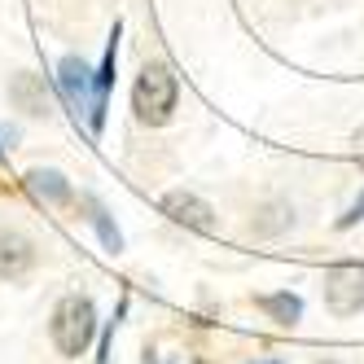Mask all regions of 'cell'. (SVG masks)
Instances as JSON below:
<instances>
[{
    "label": "cell",
    "mask_w": 364,
    "mask_h": 364,
    "mask_svg": "<svg viewBox=\"0 0 364 364\" xmlns=\"http://www.w3.org/2000/svg\"><path fill=\"white\" fill-rule=\"evenodd\" d=\"M92 338H97V311H92V303L80 299V294L62 299L58 311H53V343H58V351L62 355H84L92 347Z\"/></svg>",
    "instance_id": "1"
},
{
    "label": "cell",
    "mask_w": 364,
    "mask_h": 364,
    "mask_svg": "<svg viewBox=\"0 0 364 364\" xmlns=\"http://www.w3.org/2000/svg\"><path fill=\"white\" fill-rule=\"evenodd\" d=\"M176 75L167 66H145L136 75V88H132V106H136V119L141 123H167L171 110H176Z\"/></svg>",
    "instance_id": "2"
},
{
    "label": "cell",
    "mask_w": 364,
    "mask_h": 364,
    "mask_svg": "<svg viewBox=\"0 0 364 364\" xmlns=\"http://www.w3.org/2000/svg\"><path fill=\"white\" fill-rule=\"evenodd\" d=\"M325 303L333 316H351L364 307V268L360 264H338L325 272Z\"/></svg>",
    "instance_id": "3"
},
{
    "label": "cell",
    "mask_w": 364,
    "mask_h": 364,
    "mask_svg": "<svg viewBox=\"0 0 364 364\" xmlns=\"http://www.w3.org/2000/svg\"><path fill=\"white\" fill-rule=\"evenodd\" d=\"M88 66L80 62V58H66L62 62V88H66V101L75 106V114H88V123L92 127H101V97L106 92H92V80H88Z\"/></svg>",
    "instance_id": "4"
},
{
    "label": "cell",
    "mask_w": 364,
    "mask_h": 364,
    "mask_svg": "<svg viewBox=\"0 0 364 364\" xmlns=\"http://www.w3.org/2000/svg\"><path fill=\"white\" fill-rule=\"evenodd\" d=\"M163 211L176 220V224H185V228H198V232H215V211L206 206L202 198H193V193H167L163 198Z\"/></svg>",
    "instance_id": "5"
},
{
    "label": "cell",
    "mask_w": 364,
    "mask_h": 364,
    "mask_svg": "<svg viewBox=\"0 0 364 364\" xmlns=\"http://www.w3.org/2000/svg\"><path fill=\"white\" fill-rule=\"evenodd\" d=\"M36 264V246L22 237V232L14 228H0V277L5 281H18V277H27Z\"/></svg>",
    "instance_id": "6"
},
{
    "label": "cell",
    "mask_w": 364,
    "mask_h": 364,
    "mask_svg": "<svg viewBox=\"0 0 364 364\" xmlns=\"http://www.w3.org/2000/svg\"><path fill=\"white\" fill-rule=\"evenodd\" d=\"M9 97L18 101V110H27V114H44L48 110V97H44V84L36 80V75H18Z\"/></svg>",
    "instance_id": "7"
},
{
    "label": "cell",
    "mask_w": 364,
    "mask_h": 364,
    "mask_svg": "<svg viewBox=\"0 0 364 364\" xmlns=\"http://www.w3.org/2000/svg\"><path fill=\"white\" fill-rule=\"evenodd\" d=\"M27 185H31V193L40 198V202H70V185H66V176L62 171H31L27 176Z\"/></svg>",
    "instance_id": "8"
},
{
    "label": "cell",
    "mask_w": 364,
    "mask_h": 364,
    "mask_svg": "<svg viewBox=\"0 0 364 364\" xmlns=\"http://www.w3.org/2000/svg\"><path fill=\"white\" fill-rule=\"evenodd\" d=\"M259 307L272 311L281 325H294V321H299V311H303V303H299L294 294H268V299H259Z\"/></svg>",
    "instance_id": "9"
},
{
    "label": "cell",
    "mask_w": 364,
    "mask_h": 364,
    "mask_svg": "<svg viewBox=\"0 0 364 364\" xmlns=\"http://www.w3.org/2000/svg\"><path fill=\"white\" fill-rule=\"evenodd\" d=\"M321 364H338V360H321Z\"/></svg>",
    "instance_id": "10"
},
{
    "label": "cell",
    "mask_w": 364,
    "mask_h": 364,
    "mask_svg": "<svg viewBox=\"0 0 364 364\" xmlns=\"http://www.w3.org/2000/svg\"><path fill=\"white\" fill-rule=\"evenodd\" d=\"M268 364H277V360H268Z\"/></svg>",
    "instance_id": "11"
}]
</instances>
